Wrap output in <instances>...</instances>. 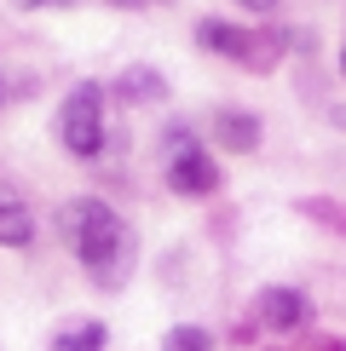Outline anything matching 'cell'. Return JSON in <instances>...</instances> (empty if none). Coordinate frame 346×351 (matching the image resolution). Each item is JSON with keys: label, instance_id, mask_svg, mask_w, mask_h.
I'll use <instances>...</instances> for the list:
<instances>
[{"label": "cell", "instance_id": "cell-1", "mask_svg": "<svg viewBox=\"0 0 346 351\" xmlns=\"http://www.w3.org/2000/svg\"><path fill=\"white\" fill-rule=\"evenodd\" d=\"M58 230H64L69 254H76L81 265L98 276V282H122V271H127V230H122V219H115L98 196L64 202Z\"/></svg>", "mask_w": 346, "mask_h": 351}, {"label": "cell", "instance_id": "cell-2", "mask_svg": "<svg viewBox=\"0 0 346 351\" xmlns=\"http://www.w3.org/2000/svg\"><path fill=\"white\" fill-rule=\"evenodd\" d=\"M58 138H64L69 156H98L104 150V86L98 81H81L76 93L64 98V115H58Z\"/></svg>", "mask_w": 346, "mask_h": 351}, {"label": "cell", "instance_id": "cell-3", "mask_svg": "<svg viewBox=\"0 0 346 351\" xmlns=\"http://www.w3.org/2000/svg\"><path fill=\"white\" fill-rule=\"evenodd\" d=\"M196 40L208 52H225V58H237V64H271L277 58V35H249V29H237V23H220V18H202L196 23Z\"/></svg>", "mask_w": 346, "mask_h": 351}, {"label": "cell", "instance_id": "cell-4", "mask_svg": "<svg viewBox=\"0 0 346 351\" xmlns=\"http://www.w3.org/2000/svg\"><path fill=\"white\" fill-rule=\"evenodd\" d=\"M168 184L185 190V196H202V190L220 184V162H208L202 150H179V156L168 162Z\"/></svg>", "mask_w": 346, "mask_h": 351}, {"label": "cell", "instance_id": "cell-5", "mask_svg": "<svg viewBox=\"0 0 346 351\" xmlns=\"http://www.w3.org/2000/svg\"><path fill=\"white\" fill-rule=\"evenodd\" d=\"M306 294L300 288H266L260 294V317H266V328H300L306 323Z\"/></svg>", "mask_w": 346, "mask_h": 351}, {"label": "cell", "instance_id": "cell-6", "mask_svg": "<svg viewBox=\"0 0 346 351\" xmlns=\"http://www.w3.org/2000/svg\"><path fill=\"white\" fill-rule=\"evenodd\" d=\"M214 138H220V150H254V144H260V121H254V115L249 110H220V115H214Z\"/></svg>", "mask_w": 346, "mask_h": 351}, {"label": "cell", "instance_id": "cell-7", "mask_svg": "<svg viewBox=\"0 0 346 351\" xmlns=\"http://www.w3.org/2000/svg\"><path fill=\"white\" fill-rule=\"evenodd\" d=\"M0 242L6 247H29L35 242V213H29L12 190H0Z\"/></svg>", "mask_w": 346, "mask_h": 351}, {"label": "cell", "instance_id": "cell-8", "mask_svg": "<svg viewBox=\"0 0 346 351\" xmlns=\"http://www.w3.org/2000/svg\"><path fill=\"white\" fill-rule=\"evenodd\" d=\"M115 93H122L127 98V104H156V98H162L168 93V81L162 75H156V69H122V81H115Z\"/></svg>", "mask_w": 346, "mask_h": 351}, {"label": "cell", "instance_id": "cell-9", "mask_svg": "<svg viewBox=\"0 0 346 351\" xmlns=\"http://www.w3.org/2000/svg\"><path fill=\"white\" fill-rule=\"evenodd\" d=\"M104 340H110L104 323H69V328H58L52 351H104Z\"/></svg>", "mask_w": 346, "mask_h": 351}, {"label": "cell", "instance_id": "cell-10", "mask_svg": "<svg viewBox=\"0 0 346 351\" xmlns=\"http://www.w3.org/2000/svg\"><path fill=\"white\" fill-rule=\"evenodd\" d=\"M162 351H214V334L208 328H168V340H162Z\"/></svg>", "mask_w": 346, "mask_h": 351}, {"label": "cell", "instance_id": "cell-11", "mask_svg": "<svg viewBox=\"0 0 346 351\" xmlns=\"http://www.w3.org/2000/svg\"><path fill=\"white\" fill-rule=\"evenodd\" d=\"M312 219H323V225H335L341 237H346V213H341V202H329V196H312V202H300Z\"/></svg>", "mask_w": 346, "mask_h": 351}, {"label": "cell", "instance_id": "cell-12", "mask_svg": "<svg viewBox=\"0 0 346 351\" xmlns=\"http://www.w3.org/2000/svg\"><path fill=\"white\" fill-rule=\"evenodd\" d=\"M237 6H249V12H271L277 0H237Z\"/></svg>", "mask_w": 346, "mask_h": 351}, {"label": "cell", "instance_id": "cell-13", "mask_svg": "<svg viewBox=\"0 0 346 351\" xmlns=\"http://www.w3.org/2000/svg\"><path fill=\"white\" fill-rule=\"evenodd\" d=\"M329 121H335V127H346V104H341V110H329Z\"/></svg>", "mask_w": 346, "mask_h": 351}, {"label": "cell", "instance_id": "cell-14", "mask_svg": "<svg viewBox=\"0 0 346 351\" xmlns=\"http://www.w3.org/2000/svg\"><path fill=\"white\" fill-rule=\"evenodd\" d=\"M317 351H346V346L341 340H317Z\"/></svg>", "mask_w": 346, "mask_h": 351}, {"label": "cell", "instance_id": "cell-15", "mask_svg": "<svg viewBox=\"0 0 346 351\" xmlns=\"http://www.w3.org/2000/svg\"><path fill=\"white\" fill-rule=\"evenodd\" d=\"M12 6H23V12H29V6H52V0H12Z\"/></svg>", "mask_w": 346, "mask_h": 351}, {"label": "cell", "instance_id": "cell-16", "mask_svg": "<svg viewBox=\"0 0 346 351\" xmlns=\"http://www.w3.org/2000/svg\"><path fill=\"white\" fill-rule=\"evenodd\" d=\"M341 75H346V52H341Z\"/></svg>", "mask_w": 346, "mask_h": 351}]
</instances>
